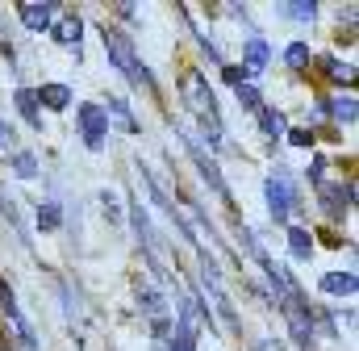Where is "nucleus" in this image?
<instances>
[{"label": "nucleus", "instance_id": "4468645a", "mask_svg": "<svg viewBox=\"0 0 359 351\" xmlns=\"http://www.w3.org/2000/svg\"><path fill=\"white\" fill-rule=\"evenodd\" d=\"M288 251H292V260H309L313 256V234L305 226H288Z\"/></svg>", "mask_w": 359, "mask_h": 351}, {"label": "nucleus", "instance_id": "2eb2a0df", "mask_svg": "<svg viewBox=\"0 0 359 351\" xmlns=\"http://www.w3.org/2000/svg\"><path fill=\"white\" fill-rule=\"evenodd\" d=\"M259 126H264L268 138H284V134H288V117H284L280 109H268V105L259 109Z\"/></svg>", "mask_w": 359, "mask_h": 351}, {"label": "nucleus", "instance_id": "412c9836", "mask_svg": "<svg viewBox=\"0 0 359 351\" xmlns=\"http://www.w3.org/2000/svg\"><path fill=\"white\" fill-rule=\"evenodd\" d=\"M322 109H330V117H339V121H355V96H347V100H330V105H322Z\"/></svg>", "mask_w": 359, "mask_h": 351}, {"label": "nucleus", "instance_id": "ddd939ff", "mask_svg": "<svg viewBox=\"0 0 359 351\" xmlns=\"http://www.w3.org/2000/svg\"><path fill=\"white\" fill-rule=\"evenodd\" d=\"M17 109H21V117H25L34 130H42V105H38V96H34L29 88H17Z\"/></svg>", "mask_w": 359, "mask_h": 351}, {"label": "nucleus", "instance_id": "20e7f679", "mask_svg": "<svg viewBox=\"0 0 359 351\" xmlns=\"http://www.w3.org/2000/svg\"><path fill=\"white\" fill-rule=\"evenodd\" d=\"M201 276H205V289H209V297H213V305H217V314H222V326L226 331H238V314H234V305H230V297H226V284H222V272H217V263L213 256L201 247Z\"/></svg>", "mask_w": 359, "mask_h": 351}, {"label": "nucleus", "instance_id": "f03ea898", "mask_svg": "<svg viewBox=\"0 0 359 351\" xmlns=\"http://www.w3.org/2000/svg\"><path fill=\"white\" fill-rule=\"evenodd\" d=\"M100 38H104V55H109V63L130 80V84H142V88H155L151 80V67L138 59V51H134V42L117 29V25H100Z\"/></svg>", "mask_w": 359, "mask_h": 351}, {"label": "nucleus", "instance_id": "f8f14e48", "mask_svg": "<svg viewBox=\"0 0 359 351\" xmlns=\"http://www.w3.org/2000/svg\"><path fill=\"white\" fill-rule=\"evenodd\" d=\"M322 293H330V297H355V276L351 272H326L322 276Z\"/></svg>", "mask_w": 359, "mask_h": 351}, {"label": "nucleus", "instance_id": "b1692460", "mask_svg": "<svg viewBox=\"0 0 359 351\" xmlns=\"http://www.w3.org/2000/svg\"><path fill=\"white\" fill-rule=\"evenodd\" d=\"M4 155H13V130L0 121V159H4Z\"/></svg>", "mask_w": 359, "mask_h": 351}, {"label": "nucleus", "instance_id": "393cba45", "mask_svg": "<svg viewBox=\"0 0 359 351\" xmlns=\"http://www.w3.org/2000/svg\"><path fill=\"white\" fill-rule=\"evenodd\" d=\"M255 351H284V343H276V339H264V343H259Z\"/></svg>", "mask_w": 359, "mask_h": 351}, {"label": "nucleus", "instance_id": "f257e3e1", "mask_svg": "<svg viewBox=\"0 0 359 351\" xmlns=\"http://www.w3.org/2000/svg\"><path fill=\"white\" fill-rule=\"evenodd\" d=\"M180 96H184L188 113L196 117V126H201L205 143H209V147H222V138H226V126H222L217 100H213V92H209V80H205L201 72H184V80H180Z\"/></svg>", "mask_w": 359, "mask_h": 351}, {"label": "nucleus", "instance_id": "6ab92c4d", "mask_svg": "<svg viewBox=\"0 0 359 351\" xmlns=\"http://www.w3.org/2000/svg\"><path fill=\"white\" fill-rule=\"evenodd\" d=\"M309 59H313V55H309V46H305V42H288V51H284V63H288L292 72L309 67Z\"/></svg>", "mask_w": 359, "mask_h": 351}, {"label": "nucleus", "instance_id": "5701e85b", "mask_svg": "<svg viewBox=\"0 0 359 351\" xmlns=\"http://www.w3.org/2000/svg\"><path fill=\"white\" fill-rule=\"evenodd\" d=\"M284 138H288L292 147H301V151H309V147H313V134H309V130H288Z\"/></svg>", "mask_w": 359, "mask_h": 351}, {"label": "nucleus", "instance_id": "9d476101", "mask_svg": "<svg viewBox=\"0 0 359 351\" xmlns=\"http://www.w3.org/2000/svg\"><path fill=\"white\" fill-rule=\"evenodd\" d=\"M34 96H38V105H46L50 113H63V109L72 105V88L67 84H42Z\"/></svg>", "mask_w": 359, "mask_h": 351}, {"label": "nucleus", "instance_id": "6e6552de", "mask_svg": "<svg viewBox=\"0 0 359 351\" xmlns=\"http://www.w3.org/2000/svg\"><path fill=\"white\" fill-rule=\"evenodd\" d=\"M188 143H192V159H196V168H201V176H205V184H209L226 205H230V192H226V180H222V172H217V164L201 151V143H196V138H188Z\"/></svg>", "mask_w": 359, "mask_h": 351}, {"label": "nucleus", "instance_id": "f3484780", "mask_svg": "<svg viewBox=\"0 0 359 351\" xmlns=\"http://www.w3.org/2000/svg\"><path fill=\"white\" fill-rule=\"evenodd\" d=\"M234 96H238V105H247V109H255V113L264 109V96H259V88L251 84V80H238V84H234Z\"/></svg>", "mask_w": 359, "mask_h": 351}, {"label": "nucleus", "instance_id": "4be33fe9", "mask_svg": "<svg viewBox=\"0 0 359 351\" xmlns=\"http://www.w3.org/2000/svg\"><path fill=\"white\" fill-rule=\"evenodd\" d=\"M163 351H196V335H188V331L172 326V335H168V347H163Z\"/></svg>", "mask_w": 359, "mask_h": 351}, {"label": "nucleus", "instance_id": "39448f33", "mask_svg": "<svg viewBox=\"0 0 359 351\" xmlns=\"http://www.w3.org/2000/svg\"><path fill=\"white\" fill-rule=\"evenodd\" d=\"M76 121H80V138H84V147H88V151H104V138H109V117H104V109L88 100V105L76 109Z\"/></svg>", "mask_w": 359, "mask_h": 351}, {"label": "nucleus", "instance_id": "423d86ee", "mask_svg": "<svg viewBox=\"0 0 359 351\" xmlns=\"http://www.w3.org/2000/svg\"><path fill=\"white\" fill-rule=\"evenodd\" d=\"M50 29H55V42L80 59V42H84V17H80V13H63V17H55V25H50Z\"/></svg>", "mask_w": 359, "mask_h": 351}, {"label": "nucleus", "instance_id": "aec40b11", "mask_svg": "<svg viewBox=\"0 0 359 351\" xmlns=\"http://www.w3.org/2000/svg\"><path fill=\"white\" fill-rule=\"evenodd\" d=\"M13 172L21 176V180H34L38 176V159L29 151H13Z\"/></svg>", "mask_w": 359, "mask_h": 351}, {"label": "nucleus", "instance_id": "dca6fc26", "mask_svg": "<svg viewBox=\"0 0 359 351\" xmlns=\"http://www.w3.org/2000/svg\"><path fill=\"white\" fill-rule=\"evenodd\" d=\"M34 222H38V230H46V234H50V230H59V226H63V209H59L55 201H42V205H38V213H34Z\"/></svg>", "mask_w": 359, "mask_h": 351}, {"label": "nucleus", "instance_id": "9b49d317", "mask_svg": "<svg viewBox=\"0 0 359 351\" xmlns=\"http://www.w3.org/2000/svg\"><path fill=\"white\" fill-rule=\"evenodd\" d=\"M268 59H271V46L264 42V38H251V42L243 46V63H247L243 72H247V76H251V72H264Z\"/></svg>", "mask_w": 359, "mask_h": 351}, {"label": "nucleus", "instance_id": "a211bd4d", "mask_svg": "<svg viewBox=\"0 0 359 351\" xmlns=\"http://www.w3.org/2000/svg\"><path fill=\"white\" fill-rule=\"evenodd\" d=\"M280 13L292 17V21H313L318 17V4L313 0H297V4H280Z\"/></svg>", "mask_w": 359, "mask_h": 351}, {"label": "nucleus", "instance_id": "7ed1b4c3", "mask_svg": "<svg viewBox=\"0 0 359 351\" xmlns=\"http://www.w3.org/2000/svg\"><path fill=\"white\" fill-rule=\"evenodd\" d=\"M264 197H268V209L276 222H288L292 209H297V180L284 172V168H271L268 184H264Z\"/></svg>", "mask_w": 359, "mask_h": 351}, {"label": "nucleus", "instance_id": "0eeeda50", "mask_svg": "<svg viewBox=\"0 0 359 351\" xmlns=\"http://www.w3.org/2000/svg\"><path fill=\"white\" fill-rule=\"evenodd\" d=\"M55 13H59V4H17V17H21V25L25 29H34V34H46L50 25H55Z\"/></svg>", "mask_w": 359, "mask_h": 351}, {"label": "nucleus", "instance_id": "1a4fd4ad", "mask_svg": "<svg viewBox=\"0 0 359 351\" xmlns=\"http://www.w3.org/2000/svg\"><path fill=\"white\" fill-rule=\"evenodd\" d=\"M104 117H109V126L117 121L126 134H138L142 126H138V117H134V109H130V100L126 96H109V105H104Z\"/></svg>", "mask_w": 359, "mask_h": 351}]
</instances>
